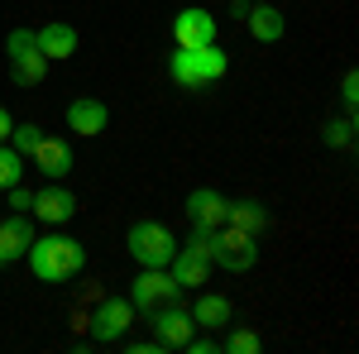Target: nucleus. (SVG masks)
I'll return each mask as SVG.
<instances>
[{
    "label": "nucleus",
    "mask_w": 359,
    "mask_h": 354,
    "mask_svg": "<svg viewBox=\"0 0 359 354\" xmlns=\"http://www.w3.org/2000/svg\"><path fill=\"white\" fill-rule=\"evenodd\" d=\"M29 268L39 282H67V278H77L86 268V249L82 240H72V235H34V245H29Z\"/></svg>",
    "instance_id": "obj_1"
},
{
    "label": "nucleus",
    "mask_w": 359,
    "mask_h": 354,
    "mask_svg": "<svg viewBox=\"0 0 359 354\" xmlns=\"http://www.w3.org/2000/svg\"><path fill=\"white\" fill-rule=\"evenodd\" d=\"M225 67H230V57H225L221 43L177 48V53L168 57V72H172V82L182 86V91H201V86H211L216 77H225Z\"/></svg>",
    "instance_id": "obj_2"
},
{
    "label": "nucleus",
    "mask_w": 359,
    "mask_h": 354,
    "mask_svg": "<svg viewBox=\"0 0 359 354\" xmlns=\"http://www.w3.org/2000/svg\"><path fill=\"white\" fill-rule=\"evenodd\" d=\"M125 245H130V254H135L139 268H168V264H172V254H177L172 230L158 225V220H135V225H130V235H125Z\"/></svg>",
    "instance_id": "obj_3"
},
{
    "label": "nucleus",
    "mask_w": 359,
    "mask_h": 354,
    "mask_svg": "<svg viewBox=\"0 0 359 354\" xmlns=\"http://www.w3.org/2000/svg\"><path fill=\"white\" fill-rule=\"evenodd\" d=\"M5 53H10V77H15V86H39L48 77V57L39 53L34 29H10Z\"/></svg>",
    "instance_id": "obj_4"
},
{
    "label": "nucleus",
    "mask_w": 359,
    "mask_h": 354,
    "mask_svg": "<svg viewBox=\"0 0 359 354\" xmlns=\"http://www.w3.org/2000/svg\"><path fill=\"white\" fill-rule=\"evenodd\" d=\"M254 240H259V235H249V230L221 225V230H216V249H211V264H221L225 273L254 268V259H259V245H254Z\"/></svg>",
    "instance_id": "obj_5"
},
{
    "label": "nucleus",
    "mask_w": 359,
    "mask_h": 354,
    "mask_svg": "<svg viewBox=\"0 0 359 354\" xmlns=\"http://www.w3.org/2000/svg\"><path fill=\"white\" fill-rule=\"evenodd\" d=\"M130 326H135V301L130 297H101V306L91 311V335H96V345L125 340Z\"/></svg>",
    "instance_id": "obj_6"
},
{
    "label": "nucleus",
    "mask_w": 359,
    "mask_h": 354,
    "mask_svg": "<svg viewBox=\"0 0 359 354\" xmlns=\"http://www.w3.org/2000/svg\"><path fill=\"white\" fill-rule=\"evenodd\" d=\"M149 316H154V321H149V326H154V340H158L163 350H182V345L192 340V330H196L192 326V311H187V306H177V301L154 306Z\"/></svg>",
    "instance_id": "obj_7"
},
{
    "label": "nucleus",
    "mask_w": 359,
    "mask_h": 354,
    "mask_svg": "<svg viewBox=\"0 0 359 354\" xmlns=\"http://www.w3.org/2000/svg\"><path fill=\"white\" fill-rule=\"evenodd\" d=\"M177 282H172V273L168 268H139V278L130 282V301H135V311H154V306H163V301H177Z\"/></svg>",
    "instance_id": "obj_8"
},
{
    "label": "nucleus",
    "mask_w": 359,
    "mask_h": 354,
    "mask_svg": "<svg viewBox=\"0 0 359 354\" xmlns=\"http://www.w3.org/2000/svg\"><path fill=\"white\" fill-rule=\"evenodd\" d=\"M172 39L177 48H201V43H216V15L201 10V5H187L172 15Z\"/></svg>",
    "instance_id": "obj_9"
},
{
    "label": "nucleus",
    "mask_w": 359,
    "mask_h": 354,
    "mask_svg": "<svg viewBox=\"0 0 359 354\" xmlns=\"http://www.w3.org/2000/svg\"><path fill=\"white\" fill-rule=\"evenodd\" d=\"M34 168L48 177V182H57V177H67L72 172V144L67 139H57V135H43L39 144H34Z\"/></svg>",
    "instance_id": "obj_10"
},
{
    "label": "nucleus",
    "mask_w": 359,
    "mask_h": 354,
    "mask_svg": "<svg viewBox=\"0 0 359 354\" xmlns=\"http://www.w3.org/2000/svg\"><path fill=\"white\" fill-rule=\"evenodd\" d=\"M106 125H111V110L101 106L96 96H77V101H67V130H72V135L96 139Z\"/></svg>",
    "instance_id": "obj_11"
},
{
    "label": "nucleus",
    "mask_w": 359,
    "mask_h": 354,
    "mask_svg": "<svg viewBox=\"0 0 359 354\" xmlns=\"http://www.w3.org/2000/svg\"><path fill=\"white\" fill-rule=\"evenodd\" d=\"M225 206H230V196H221L216 187H196L192 196H187V220L192 225H206V230H221L225 225Z\"/></svg>",
    "instance_id": "obj_12"
},
{
    "label": "nucleus",
    "mask_w": 359,
    "mask_h": 354,
    "mask_svg": "<svg viewBox=\"0 0 359 354\" xmlns=\"http://www.w3.org/2000/svg\"><path fill=\"white\" fill-rule=\"evenodd\" d=\"M39 220H48V225H67V220L77 216V196L67 187H43V191H34V206H29Z\"/></svg>",
    "instance_id": "obj_13"
},
{
    "label": "nucleus",
    "mask_w": 359,
    "mask_h": 354,
    "mask_svg": "<svg viewBox=\"0 0 359 354\" xmlns=\"http://www.w3.org/2000/svg\"><path fill=\"white\" fill-rule=\"evenodd\" d=\"M29 245H34V225H29V216H5L0 220V268L5 264H15V259H25Z\"/></svg>",
    "instance_id": "obj_14"
},
{
    "label": "nucleus",
    "mask_w": 359,
    "mask_h": 354,
    "mask_svg": "<svg viewBox=\"0 0 359 354\" xmlns=\"http://www.w3.org/2000/svg\"><path fill=\"white\" fill-rule=\"evenodd\" d=\"M245 29L259 39V43H278V39L287 34V20H283V10H278L273 0H259V5L245 10Z\"/></svg>",
    "instance_id": "obj_15"
},
{
    "label": "nucleus",
    "mask_w": 359,
    "mask_h": 354,
    "mask_svg": "<svg viewBox=\"0 0 359 354\" xmlns=\"http://www.w3.org/2000/svg\"><path fill=\"white\" fill-rule=\"evenodd\" d=\"M34 39H39V53L48 57V62H67V57L77 53V29L62 25V20H53V25L34 29Z\"/></svg>",
    "instance_id": "obj_16"
},
{
    "label": "nucleus",
    "mask_w": 359,
    "mask_h": 354,
    "mask_svg": "<svg viewBox=\"0 0 359 354\" xmlns=\"http://www.w3.org/2000/svg\"><path fill=\"white\" fill-rule=\"evenodd\" d=\"M168 273H172L177 287H201V282L211 278V259H201V254H192V249H177L172 264H168Z\"/></svg>",
    "instance_id": "obj_17"
},
{
    "label": "nucleus",
    "mask_w": 359,
    "mask_h": 354,
    "mask_svg": "<svg viewBox=\"0 0 359 354\" xmlns=\"http://www.w3.org/2000/svg\"><path fill=\"white\" fill-rule=\"evenodd\" d=\"M192 326L196 330H225L230 326V301L221 292H201L192 306Z\"/></svg>",
    "instance_id": "obj_18"
},
{
    "label": "nucleus",
    "mask_w": 359,
    "mask_h": 354,
    "mask_svg": "<svg viewBox=\"0 0 359 354\" xmlns=\"http://www.w3.org/2000/svg\"><path fill=\"white\" fill-rule=\"evenodd\" d=\"M225 225H235V230H249V235H259L264 225H269V211L254 201V196H245V201H230L225 206Z\"/></svg>",
    "instance_id": "obj_19"
},
{
    "label": "nucleus",
    "mask_w": 359,
    "mask_h": 354,
    "mask_svg": "<svg viewBox=\"0 0 359 354\" xmlns=\"http://www.w3.org/2000/svg\"><path fill=\"white\" fill-rule=\"evenodd\" d=\"M39 139H43V130H39V125H34V120H25V125H20V120H15V130H10V139H5V144H10V149H15V154H20V158H29V154H34V144H39Z\"/></svg>",
    "instance_id": "obj_20"
},
{
    "label": "nucleus",
    "mask_w": 359,
    "mask_h": 354,
    "mask_svg": "<svg viewBox=\"0 0 359 354\" xmlns=\"http://www.w3.org/2000/svg\"><path fill=\"white\" fill-rule=\"evenodd\" d=\"M20 177H25V158L10 144H0V187H15Z\"/></svg>",
    "instance_id": "obj_21"
},
{
    "label": "nucleus",
    "mask_w": 359,
    "mask_h": 354,
    "mask_svg": "<svg viewBox=\"0 0 359 354\" xmlns=\"http://www.w3.org/2000/svg\"><path fill=\"white\" fill-rule=\"evenodd\" d=\"M321 139H326L331 149H350V144H355V120H326Z\"/></svg>",
    "instance_id": "obj_22"
},
{
    "label": "nucleus",
    "mask_w": 359,
    "mask_h": 354,
    "mask_svg": "<svg viewBox=\"0 0 359 354\" xmlns=\"http://www.w3.org/2000/svg\"><path fill=\"white\" fill-rule=\"evenodd\" d=\"M259 345H264V340H259V330H230V340H225V350L230 354H259Z\"/></svg>",
    "instance_id": "obj_23"
},
{
    "label": "nucleus",
    "mask_w": 359,
    "mask_h": 354,
    "mask_svg": "<svg viewBox=\"0 0 359 354\" xmlns=\"http://www.w3.org/2000/svg\"><path fill=\"white\" fill-rule=\"evenodd\" d=\"M182 350H187V354H216V350H221V340H216V330H211V335H196V330H192V340H187Z\"/></svg>",
    "instance_id": "obj_24"
},
{
    "label": "nucleus",
    "mask_w": 359,
    "mask_h": 354,
    "mask_svg": "<svg viewBox=\"0 0 359 354\" xmlns=\"http://www.w3.org/2000/svg\"><path fill=\"white\" fill-rule=\"evenodd\" d=\"M5 191H10V211L29 216V206H34V191H29V187H20V182H15V187H5Z\"/></svg>",
    "instance_id": "obj_25"
},
{
    "label": "nucleus",
    "mask_w": 359,
    "mask_h": 354,
    "mask_svg": "<svg viewBox=\"0 0 359 354\" xmlns=\"http://www.w3.org/2000/svg\"><path fill=\"white\" fill-rule=\"evenodd\" d=\"M340 101H345L350 110L359 106V77H355V72H345V82H340Z\"/></svg>",
    "instance_id": "obj_26"
},
{
    "label": "nucleus",
    "mask_w": 359,
    "mask_h": 354,
    "mask_svg": "<svg viewBox=\"0 0 359 354\" xmlns=\"http://www.w3.org/2000/svg\"><path fill=\"white\" fill-rule=\"evenodd\" d=\"M10 130H15V115H10V110L0 106V144H5V139H10Z\"/></svg>",
    "instance_id": "obj_27"
},
{
    "label": "nucleus",
    "mask_w": 359,
    "mask_h": 354,
    "mask_svg": "<svg viewBox=\"0 0 359 354\" xmlns=\"http://www.w3.org/2000/svg\"><path fill=\"white\" fill-rule=\"evenodd\" d=\"M249 5H259V0H249Z\"/></svg>",
    "instance_id": "obj_28"
}]
</instances>
